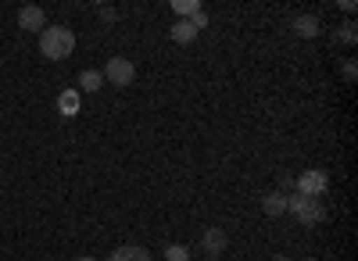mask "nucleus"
I'll use <instances>...</instances> for the list:
<instances>
[{
  "label": "nucleus",
  "mask_w": 358,
  "mask_h": 261,
  "mask_svg": "<svg viewBox=\"0 0 358 261\" xmlns=\"http://www.w3.org/2000/svg\"><path fill=\"white\" fill-rule=\"evenodd\" d=\"M76 50V33L65 25H47L40 33V54L50 57V61H65V57Z\"/></svg>",
  "instance_id": "nucleus-1"
},
{
  "label": "nucleus",
  "mask_w": 358,
  "mask_h": 261,
  "mask_svg": "<svg viewBox=\"0 0 358 261\" xmlns=\"http://www.w3.org/2000/svg\"><path fill=\"white\" fill-rule=\"evenodd\" d=\"M287 211L301 222V225H315V222H322V204L315 197H305V193H287Z\"/></svg>",
  "instance_id": "nucleus-2"
},
{
  "label": "nucleus",
  "mask_w": 358,
  "mask_h": 261,
  "mask_svg": "<svg viewBox=\"0 0 358 261\" xmlns=\"http://www.w3.org/2000/svg\"><path fill=\"white\" fill-rule=\"evenodd\" d=\"M326 186H330V176L322 168H308L301 176H294V193H305V197L319 200V193H326Z\"/></svg>",
  "instance_id": "nucleus-3"
},
{
  "label": "nucleus",
  "mask_w": 358,
  "mask_h": 261,
  "mask_svg": "<svg viewBox=\"0 0 358 261\" xmlns=\"http://www.w3.org/2000/svg\"><path fill=\"white\" fill-rule=\"evenodd\" d=\"M111 86H129L133 79H136V65L129 61V57H108V65H104V72H101Z\"/></svg>",
  "instance_id": "nucleus-4"
},
{
  "label": "nucleus",
  "mask_w": 358,
  "mask_h": 261,
  "mask_svg": "<svg viewBox=\"0 0 358 261\" xmlns=\"http://www.w3.org/2000/svg\"><path fill=\"white\" fill-rule=\"evenodd\" d=\"M226 244H229V237H226L222 225H208L204 233H201V251H204L208 258H222Z\"/></svg>",
  "instance_id": "nucleus-5"
},
{
  "label": "nucleus",
  "mask_w": 358,
  "mask_h": 261,
  "mask_svg": "<svg viewBox=\"0 0 358 261\" xmlns=\"http://www.w3.org/2000/svg\"><path fill=\"white\" fill-rule=\"evenodd\" d=\"M18 25L25 29V33H43V29H47L43 8H40V4H25V8L18 11Z\"/></svg>",
  "instance_id": "nucleus-6"
},
{
  "label": "nucleus",
  "mask_w": 358,
  "mask_h": 261,
  "mask_svg": "<svg viewBox=\"0 0 358 261\" xmlns=\"http://www.w3.org/2000/svg\"><path fill=\"white\" fill-rule=\"evenodd\" d=\"M262 211H265V218H280L287 211V193H280V190L265 193L262 197Z\"/></svg>",
  "instance_id": "nucleus-7"
},
{
  "label": "nucleus",
  "mask_w": 358,
  "mask_h": 261,
  "mask_svg": "<svg viewBox=\"0 0 358 261\" xmlns=\"http://www.w3.org/2000/svg\"><path fill=\"white\" fill-rule=\"evenodd\" d=\"M294 33L301 36V40H312V36H319V18L315 15H294Z\"/></svg>",
  "instance_id": "nucleus-8"
},
{
  "label": "nucleus",
  "mask_w": 358,
  "mask_h": 261,
  "mask_svg": "<svg viewBox=\"0 0 358 261\" xmlns=\"http://www.w3.org/2000/svg\"><path fill=\"white\" fill-rule=\"evenodd\" d=\"M108 261H151V251H147V247H136V244H126V247L111 251Z\"/></svg>",
  "instance_id": "nucleus-9"
},
{
  "label": "nucleus",
  "mask_w": 358,
  "mask_h": 261,
  "mask_svg": "<svg viewBox=\"0 0 358 261\" xmlns=\"http://www.w3.org/2000/svg\"><path fill=\"white\" fill-rule=\"evenodd\" d=\"M172 40H176L179 47H190V43L197 40V29H194L187 18H179V22L172 25Z\"/></svg>",
  "instance_id": "nucleus-10"
},
{
  "label": "nucleus",
  "mask_w": 358,
  "mask_h": 261,
  "mask_svg": "<svg viewBox=\"0 0 358 261\" xmlns=\"http://www.w3.org/2000/svg\"><path fill=\"white\" fill-rule=\"evenodd\" d=\"M104 86V75L97 72V68H86V72H79V90L83 94H97Z\"/></svg>",
  "instance_id": "nucleus-11"
},
{
  "label": "nucleus",
  "mask_w": 358,
  "mask_h": 261,
  "mask_svg": "<svg viewBox=\"0 0 358 261\" xmlns=\"http://www.w3.org/2000/svg\"><path fill=\"white\" fill-rule=\"evenodd\" d=\"M57 107H62V114H76L79 111V90H65L57 97Z\"/></svg>",
  "instance_id": "nucleus-12"
},
{
  "label": "nucleus",
  "mask_w": 358,
  "mask_h": 261,
  "mask_svg": "<svg viewBox=\"0 0 358 261\" xmlns=\"http://www.w3.org/2000/svg\"><path fill=\"white\" fill-rule=\"evenodd\" d=\"M337 40H341L344 47H355V43H358V25H355L351 18H348V22L337 29Z\"/></svg>",
  "instance_id": "nucleus-13"
},
{
  "label": "nucleus",
  "mask_w": 358,
  "mask_h": 261,
  "mask_svg": "<svg viewBox=\"0 0 358 261\" xmlns=\"http://www.w3.org/2000/svg\"><path fill=\"white\" fill-rule=\"evenodd\" d=\"M172 11L176 15H187V18H194L197 11H204L201 4H197V0H172Z\"/></svg>",
  "instance_id": "nucleus-14"
},
{
  "label": "nucleus",
  "mask_w": 358,
  "mask_h": 261,
  "mask_svg": "<svg viewBox=\"0 0 358 261\" xmlns=\"http://www.w3.org/2000/svg\"><path fill=\"white\" fill-rule=\"evenodd\" d=\"M165 261H190V251L183 244H172V247H165Z\"/></svg>",
  "instance_id": "nucleus-15"
},
{
  "label": "nucleus",
  "mask_w": 358,
  "mask_h": 261,
  "mask_svg": "<svg viewBox=\"0 0 358 261\" xmlns=\"http://www.w3.org/2000/svg\"><path fill=\"white\" fill-rule=\"evenodd\" d=\"M101 22H104V25H115V22H118V15H115V8H108V4H101Z\"/></svg>",
  "instance_id": "nucleus-16"
},
{
  "label": "nucleus",
  "mask_w": 358,
  "mask_h": 261,
  "mask_svg": "<svg viewBox=\"0 0 358 261\" xmlns=\"http://www.w3.org/2000/svg\"><path fill=\"white\" fill-rule=\"evenodd\" d=\"M187 22H190V25L197 29V33H201V29L208 25V15H204V11H197V15H194V18H187Z\"/></svg>",
  "instance_id": "nucleus-17"
},
{
  "label": "nucleus",
  "mask_w": 358,
  "mask_h": 261,
  "mask_svg": "<svg viewBox=\"0 0 358 261\" xmlns=\"http://www.w3.org/2000/svg\"><path fill=\"white\" fill-rule=\"evenodd\" d=\"M344 79H358V65L355 61H344Z\"/></svg>",
  "instance_id": "nucleus-18"
},
{
  "label": "nucleus",
  "mask_w": 358,
  "mask_h": 261,
  "mask_svg": "<svg viewBox=\"0 0 358 261\" xmlns=\"http://www.w3.org/2000/svg\"><path fill=\"white\" fill-rule=\"evenodd\" d=\"M283 190H294V176H283V179H280V193H283Z\"/></svg>",
  "instance_id": "nucleus-19"
},
{
  "label": "nucleus",
  "mask_w": 358,
  "mask_h": 261,
  "mask_svg": "<svg viewBox=\"0 0 358 261\" xmlns=\"http://www.w3.org/2000/svg\"><path fill=\"white\" fill-rule=\"evenodd\" d=\"M273 261H290V258H287V254H276V258H273Z\"/></svg>",
  "instance_id": "nucleus-20"
},
{
  "label": "nucleus",
  "mask_w": 358,
  "mask_h": 261,
  "mask_svg": "<svg viewBox=\"0 0 358 261\" xmlns=\"http://www.w3.org/2000/svg\"><path fill=\"white\" fill-rule=\"evenodd\" d=\"M76 261H97V258H76Z\"/></svg>",
  "instance_id": "nucleus-21"
},
{
  "label": "nucleus",
  "mask_w": 358,
  "mask_h": 261,
  "mask_svg": "<svg viewBox=\"0 0 358 261\" xmlns=\"http://www.w3.org/2000/svg\"><path fill=\"white\" fill-rule=\"evenodd\" d=\"M204 261H222V258H204Z\"/></svg>",
  "instance_id": "nucleus-22"
},
{
  "label": "nucleus",
  "mask_w": 358,
  "mask_h": 261,
  "mask_svg": "<svg viewBox=\"0 0 358 261\" xmlns=\"http://www.w3.org/2000/svg\"><path fill=\"white\" fill-rule=\"evenodd\" d=\"M305 261H315V258H305Z\"/></svg>",
  "instance_id": "nucleus-23"
}]
</instances>
